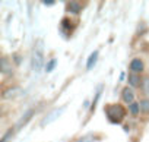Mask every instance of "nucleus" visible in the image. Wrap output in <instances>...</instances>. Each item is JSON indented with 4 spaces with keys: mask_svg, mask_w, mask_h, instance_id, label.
<instances>
[{
    "mask_svg": "<svg viewBox=\"0 0 149 142\" xmlns=\"http://www.w3.org/2000/svg\"><path fill=\"white\" fill-rule=\"evenodd\" d=\"M101 88H102V87H100V88H98L97 95H95V98H94V101H92V104H91V111H94V110H95V107H97V103H98V100H100V97H101Z\"/></svg>",
    "mask_w": 149,
    "mask_h": 142,
    "instance_id": "obj_18",
    "label": "nucleus"
},
{
    "mask_svg": "<svg viewBox=\"0 0 149 142\" xmlns=\"http://www.w3.org/2000/svg\"><path fill=\"white\" fill-rule=\"evenodd\" d=\"M104 110H105L107 119H108L111 123H121V120H123L124 116H126V110H124L123 106H120V104L107 106Z\"/></svg>",
    "mask_w": 149,
    "mask_h": 142,
    "instance_id": "obj_1",
    "label": "nucleus"
},
{
    "mask_svg": "<svg viewBox=\"0 0 149 142\" xmlns=\"http://www.w3.org/2000/svg\"><path fill=\"white\" fill-rule=\"evenodd\" d=\"M142 90H143L145 95H146V97H149V76L142 78Z\"/></svg>",
    "mask_w": 149,
    "mask_h": 142,
    "instance_id": "obj_14",
    "label": "nucleus"
},
{
    "mask_svg": "<svg viewBox=\"0 0 149 142\" xmlns=\"http://www.w3.org/2000/svg\"><path fill=\"white\" fill-rule=\"evenodd\" d=\"M42 5H45V6H53V5H54V2H50V0H44Z\"/></svg>",
    "mask_w": 149,
    "mask_h": 142,
    "instance_id": "obj_19",
    "label": "nucleus"
},
{
    "mask_svg": "<svg viewBox=\"0 0 149 142\" xmlns=\"http://www.w3.org/2000/svg\"><path fill=\"white\" fill-rule=\"evenodd\" d=\"M130 70L133 73H140V72H143V62L140 60V59H133L132 62H130Z\"/></svg>",
    "mask_w": 149,
    "mask_h": 142,
    "instance_id": "obj_9",
    "label": "nucleus"
},
{
    "mask_svg": "<svg viewBox=\"0 0 149 142\" xmlns=\"http://www.w3.org/2000/svg\"><path fill=\"white\" fill-rule=\"evenodd\" d=\"M15 130H16V129H8V132L3 135V138H2V141H0V142H8V141H9V139L13 136Z\"/></svg>",
    "mask_w": 149,
    "mask_h": 142,
    "instance_id": "obj_17",
    "label": "nucleus"
},
{
    "mask_svg": "<svg viewBox=\"0 0 149 142\" xmlns=\"http://www.w3.org/2000/svg\"><path fill=\"white\" fill-rule=\"evenodd\" d=\"M129 84H130V87H133V88H139V87H142V79H140L139 75L132 73V75H129Z\"/></svg>",
    "mask_w": 149,
    "mask_h": 142,
    "instance_id": "obj_11",
    "label": "nucleus"
},
{
    "mask_svg": "<svg viewBox=\"0 0 149 142\" xmlns=\"http://www.w3.org/2000/svg\"><path fill=\"white\" fill-rule=\"evenodd\" d=\"M98 50H95V51H92L91 54H89V57H88V60H86V69L88 70H91L95 64H97V60H98Z\"/></svg>",
    "mask_w": 149,
    "mask_h": 142,
    "instance_id": "obj_10",
    "label": "nucleus"
},
{
    "mask_svg": "<svg viewBox=\"0 0 149 142\" xmlns=\"http://www.w3.org/2000/svg\"><path fill=\"white\" fill-rule=\"evenodd\" d=\"M95 141H98V138L94 135V133H89V135H85V136H82L78 142H95Z\"/></svg>",
    "mask_w": 149,
    "mask_h": 142,
    "instance_id": "obj_15",
    "label": "nucleus"
},
{
    "mask_svg": "<svg viewBox=\"0 0 149 142\" xmlns=\"http://www.w3.org/2000/svg\"><path fill=\"white\" fill-rule=\"evenodd\" d=\"M0 70H2L3 75H12L13 73V64L5 56L2 57V60H0Z\"/></svg>",
    "mask_w": 149,
    "mask_h": 142,
    "instance_id": "obj_4",
    "label": "nucleus"
},
{
    "mask_svg": "<svg viewBox=\"0 0 149 142\" xmlns=\"http://www.w3.org/2000/svg\"><path fill=\"white\" fill-rule=\"evenodd\" d=\"M129 111L132 116H139L140 114V104L139 103H133L129 106Z\"/></svg>",
    "mask_w": 149,
    "mask_h": 142,
    "instance_id": "obj_13",
    "label": "nucleus"
},
{
    "mask_svg": "<svg viewBox=\"0 0 149 142\" xmlns=\"http://www.w3.org/2000/svg\"><path fill=\"white\" fill-rule=\"evenodd\" d=\"M32 116H34V110L31 108V110H28V111H26V113H25V114H24V116H22L19 120H18V123H16V127H15V129H16V130L22 129V127H24V126H25V125H26V123H28L31 119H32Z\"/></svg>",
    "mask_w": 149,
    "mask_h": 142,
    "instance_id": "obj_7",
    "label": "nucleus"
},
{
    "mask_svg": "<svg viewBox=\"0 0 149 142\" xmlns=\"http://www.w3.org/2000/svg\"><path fill=\"white\" fill-rule=\"evenodd\" d=\"M21 92H22L21 87H10V88H8V90H5L2 92V97L5 100H10V98H15V97L21 95Z\"/></svg>",
    "mask_w": 149,
    "mask_h": 142,
    "instance_id": "obj_5",
    "label": "nucleus"
},
{
    "mask_svg": "<svg viewBox=\"0 0 149 142\" xmlns=\"http://www.w3.org/2000/svg\"><path fill=\"white\" fill-rule=\"evenodd\" d=\"M121 100L124 103H127L129 106L134 103V91L130 88V87H126L123 91H121Z\"/></svg>",
    "mask_w": 149,
    "mask_h": 142,
    "instance_id": "obj_6",
    "label": "nucleus"
},
{
    "mask_svg": "<svg viewBox=\"0 0 149 142\" xmlns=\"http://www.w3.org/2000/svg\"><path fill=\"white\" fill-rule=\"evenodd\" d=\"M64 110H66V106H61V107H58V108H54V110H51L42 120H41V126H47V125H50V123H53V122H56L63 113H64Z\"/></svg>",
    "mask_w": 149,
    "mask_h": 142,
    "instance_id": "obj_3",
    "label": "nucleus"
},
{
    "mask_svg": "<svg viewBox=\"0 0 149 142\" xmlns=\"http://www.w3.org/2000/svg\"><path fill=\"white\" fill-rule=\"evenodd\" d=\"M56 64H57V60H56V59H51V60L47 63V66H45V72H47V73L53 72L54 67H56Z\"/></svg>",
    "mask_w": 149,
    "mask_h": 142,
    "instance_id": "obj_16",
    "label": "nucleus"
},
{
    "mask_svg": "<svg viewBox=\"0 0 149 142\" xmlns=\"http://www.w3.org/2000/svg\"><path fill=\"white\" fill-rule=\"evenodd\" d=\"M31 67L34 72H41L44 67V53H42V47L38 45V48L34 50L32 53V59H31Z\"/></svg>",
    "mask_w": 149,
    "mask_h": 142,
    "instance_id": "obj_2",
    "label": "nucleus"
},
{
    "mask_svg": "<svg viewBox=\"0 0 149 142\" xmlns=\"http://www.w3.org/2000/svg\"><path fill=\"white\" fill-rule=\"evenodd\" d=\"M66 10L70 13H74V15H79L82 12V5L79 2H69L66 5Z\"/></svg>",
    "mask_w": 149,
    "mask_h": 142,
    "instance_id": "obj_8",
    "label": "nucleus"
},
{
    "mask_svg": "<svg viewBox=\"0 0 149 142\" xmlns=\"http://www.w3.org/2000/svg\"><path fill=\"white\" fill-rule=\"evenodd\" d=\"M139 104H140V111H142L143 114H149V98L140 100Z\"/></svg>",
    "mask_w": 149,
    "mask_h": 142,
    "instance_id": "obj_12",
    "label": "nucleus"
}]
</instances>
